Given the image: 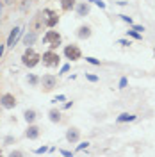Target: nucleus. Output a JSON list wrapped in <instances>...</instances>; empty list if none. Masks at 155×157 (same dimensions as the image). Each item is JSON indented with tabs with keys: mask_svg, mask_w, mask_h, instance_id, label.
Wrapping results in <instances>:
<instances>
[{
	"mask_svg": "<svg viewBox=\"0 0 155 157\" xmlns=\"http://www.w3.org/2000/svg\"><path fill=\"white\" fill-rule=\"evenodd\" d=\"M39 59H41V57H39V56H38V54H36V52H34L32 48H27V50H25V54L21 56V61H23V64H25V66H29V68L36 66V64L39 63Z\"/></svg>",
	"mask_w": 155,
	"mask_h": 157,
	"instance_id": "obj_1",
	"label": "nucleus"
},
{
	"mask_svg": "<svg viewBox=\"0 0 155 157\" xmlns=\"http://www.w3.org/2000/svg\"><path fill=\"white\" fill-rule=\"evenodd\" d=\"M43 41H45V43H48V45L52 47V48H55V47H57L59 43H61V36H59V34L55 32V30H48V32L45 34Z\"/></svg>",
	"mask_w": 155,
	"mask_h": 157,
	"instance_id": "obj_2",
	"label": "nucleus"
},
{
	"mask_svg": "<svg viewBox=\"0 0 155 157\" xmlns=\"http://www.w3.org/2000/svg\"><path fill=\"white\" fill-rule=\"evenodd\" d=\"M43 63H45L47 66H57L59 56L54 54V52H47V54H43Z\"/></svg>",
	"mask_w": 155,
	"mask_h": 157,
	"instance_id": "obj_3",
	"label": "nucleus"
},
{
	"mask_svg": "<svg viewBox=\"0 0 155 157\" xmlns=\"http://www.w3.org/2000/svg\"><path fill=\"white\" fill-rule=\"evenodd\" d=\"M64 54H66V57L71 59V61H77V59H80V50H78L75 45H70V47H66V48H64Z\"/></svg>",
	"mask_w": 155,
	"mask_h": 157,
	"instance_id": "obj_4",
	"label": "nucleus"
},
{
	"mask_svg": "<svg viewBox=\"0 0 155 157\" xmlns=\"http://www.w3.org/2000/svg\"><path fill=\"white\" fill-rule=\"evenodd\" d=\"M0 104H2V107H6V109H13L16 105V98L13 95H4L0 98Z\"/></svg>",
	"mask_w": 155,
	"mask_h": 157,
	"instance_id": "obj_5",
	"label": "nucleus"
},
{
	"mask_svg": "<svg viewBox=\"0 0 155 157\" xmlns=\"http://www.w3.org/2000/svg\"><path fill=\"white\" fill-rule=\"evenodd\" d=\"M20 36H21V27H14V29L11 30V36H9V39H7V47H14Z\"/></svg>",
	"mask_w": 155,
	"mask_h": 157,
	"instance_id": "obj_6",
	"label": "nucleus"
},
{
	"mask_svg": "<svg viewBox=\"0 0 155 157\" xmlns=\"http://www.w3.org/2000/svg\"><path fill=\"white\" fill-rule=\"evenodd\" d=\"M41 84H43V89L45 91H50V89L55 88V77L54 75H45L43 80H41Z\"/></svg>",
	"mask_w": 155,
	"mask_h": 157,
	"instance_id": "obj_7",
	"label": "nucleus"
},
{
	"mask_svg": "<svg viewBox=\"0 0 155 157\" xmlns=\"http://www.w3.org/2000/svg\"><path fill=\"white\" fill-rule=\"evenodd\" d=\"M45 13L48 14V18H47V21H45V23H47L48 27H54V25L59 21V16L55 14V13H52V11H45Z\"/></svg>",
	"mask_w": 155,
	"mask_h": 157,
	"instance_id": "obj_8",
	"label": "nucleus"
},
{
	"mask_svg": "<svg viewBox=\"0 0 155 157\" xmlns=\"http://www.w3.org/2000/svg\"><path fill=\"white\" fill-rule=\"evenodd\" d=\"M66 139L71 141V143H75V141L78 139V130L77 128H70L68 132H66Z\"/></svg>",
	"mask_w": 155,
	"mask_h": 157,
	"instance_id": "obj_9",
	"label": "nucleus"
},
{
	"mask_svg": "<svg viewBox=\"0 0 155 157\" xmlns=\"http://www.w3.org/2000/svg\"><path fill=\"white\" fill-rule=\"evenodd\" d=\"M77 36H78V38H80V39H86V38H89V36H91V29H89V27H86V25H84V27H80V29H78Z\"/></svg>",
	"mask_w": 155,
	"mask_h": 157,
	"instance_id": "obj_10",
	"label": "nucleus"
},
{
	"mask_svg": "<svg viewBox=\"0 0 155 157\" xmlns=\"http://www.w3.org/2000/svg\"><path fill=\"white\" fill-rule=\"evenodd\" d=\"M41 16H43V14H41V13H38V14H36V18L32 20V23H30V29L34 30V32L41 27Z\"/></svg>",
	"mask_w": 155,
	"mask_h": 157,
	"instance_id": "obj_11",
	"label": "nucleus"
},
{
	"mask_svg": "<svg viewBox=\"0 0 155 157\" xmlns=\"http://www.w3.org/2000/svg\"><path fill=\"white\" fill-rule=\"evenodd\" d=\"M132 120H136V116H134V114L123 113V114H119V116H118V123H123V121H132Z\"/></svg>",
	"mask_w": 155,
	"mask_h": 157,
	"instance_id": "obj_12",
	"label": "nucleus"
},
{
	"mask_svg": "<svg viewBox=\"0 0 155 157\" xmlns=\"http://www.w3.org/2000/svg\"><path fill=\"white\" fill-rule=\"evenodd\" d=\"M39 136V128L38 127H29L27 128V137L29 139H36Z\"/></svg>",
	"mask_w": 155,
	"mask_h": 157,
	"instance_id": "obj_13",
	"label": "nucleus"
},
{
	"mask_svg": "<svg viewBox=\"0 0 155 157\" xmlns=\"http://www.w3.org/2000/svg\"><path fill=\"white\" fill-rule=\"evenodd\" d=\"M73 6H75V0H61V7L64 11L73 9Z\"/></svg>",
	"mask_w": 155,
	"mask_h": 157,
	"instance_id": "obj_14",
	"label": "nucleus"
},
{
	"mask_svg": "<svg viewBox=\"0 0 155 157\" xmlns=\"http://www.w3.org/2000/svg\"><path fill=\"white\" fill-rule=\"evenodd\" d=\"M23 41H25V45H27V47H29V45H32V43L36 41V32L32 30L30 34H27V36H25V39H23Z\"/></svg>",
	"mask_w": 155,
	"mask_h": 157,
	"instance_id": "obj_15",
	"label": "nucleus"
},
{
	"mask_svg": "<svg viewBox=\"0 0 155 157\" xmlns=\"http://www.w3.org/2000/svg\"><path fill=\"white\" fill-rule=\"evenodd\" d=\"M50 120H52V121H55V123H57V121H61V113H59V111H50Z\"/></svg>",
	"mask_w": 155,
	"mask_h": 157,
	"instance_id": "obj_16",
	"label": "nucleus"
},
{
	"mask_svg": "<svg viewBox=\"0 0 155 157\" xmlns=\"http://www.w3.org/2000/svg\"><path fill=\"white\" fill-rule=\"evenodd\" d=\"M87 13H89V6H86V4L78 6V16H86Z\"/></svg>",
	"mask_w": 155,
	"mask_h": 157,
	"instance_id": "obj_17",
	"label": "nucleus"
},
{
	"mask_svg": "<svg viewBox=\"0 0 155 157\" xmlns=\"http://www.w3.org/2000/svg\"><path fill=\"white\" fill-rule=\"evenodd\" d=\"M25 120H27L29 123H32V121L36 120V113H34V111H25Z\"/></svg>",
	"mask_w": 155,
	"mask_h": 157,
	"instance_id": "obj_18",
	"label": "nucleus"
},
{
	"mask_svg": "<svg viewBox=\"0 0 155 157\" xmlns=\"http://www.w3.org/2000/svg\"><path fill=\"white\" fill-rule=\"evenodd\" d=\"M127 34H128V36H132V38H136V39L141 38V34H139V32H136V30H128Z\"/></svg>",
	"mask_w": 155,
	"mask_h": 157,
	"instance_id": "obj_19",
	"label": "nucleus"
},
{
	"mask_svg": "<svg viewBox=\"0 0 155 157\" xmlns=\"http://www.w3.org/2000/svg\"><path fill=\"white\" fill-rule=\"evenodd\" d=\"M29 6H30V0H23V4H21V11H27Z\"/></svg>",
	"mask_w": 155,
	"mask_h": 157,
	"instance_id": "obj_20",
	"label": "nucleus"
},
{
	"mask_svg": "<svg viewBox=\"0 0 155 157\" xmlns=\"http://www.w3.org/2000/svg\"><path fill=\"white\" fill-rule=\"evenodd\" d=\"M86 61H87V63H91V64H100L95 57H86Z\"/></svg>",
	"mask_w": 155,
	"mask_h": 157,
	"instance_id": "obj_21",
	"label": "nucleus"
},
{
	"mask_svg": "<svg viewBox=\"0 0 155 157\" xmlns=\"http://www.w3.org/2000/svg\"><path fill=\"white\" fill-rule=\"evenodd\" d=\"M119 16H121V20H123V21H128V23H132V18H130V16H125V14H119Z\"/></svg>",
	"mask_w": 155,
	"mask_h": 157,
	"instance_id": "obj_22",
	"label": "nucleus"
},
{
	"mask_svg": "<svg viewBox=\"0 0 155 157\" xmlns=\"http://www.w3.org/2000/svg\"><path fill=\"white\" fill-rule=\"evenodd\" d=\"M118 43H119V45H123V47H128V45H130V41H127V39H119Z\"/></svg>",
	"mask_w": 155,
	"mask_h": 157,
	"instance_id": "obj_23",
	"label": "nucleus"
},
{
	"mask_svg": "<svg viewBox=\"0 0 155 157\" xmlns=\"http://www.w3.org/2000/svg\"><path fill=\"white\" fill-rule=\"evenodd\" d=\"M87 145H89V143H86V141H84V143H80V145L77 147V150H84V148H86Z\"/></svg>",
	"mask_w": 155,
	"mask_h": 157,
	"instance_id": "obj_24",
	"label": "nucleus"
},
{
	"mask_svg": "<svg viewBox=\"0 0 155 157\" xmlns=\"http://www.w3.org/2000/svg\"><path fill=\"white\" fill-rule=\"evenodd\" d=\"M134 30H136V32H143L145 27H141V25H134Z\"/></svg>",
	"mask_w": 155,
	"mask_h": 157,
	"instance_id": "obj_25",
	"label": "nucleus"
},
{
	"mask_svg": "<svg viewBox=\"0 0 155 157\" xmlns=\"http://www.w3.org/2000/svg\"><path fill=\"white\" fill-rule=\"evenodd\" d=\"M29 82H30V84H36V82H38V78L34 77V75H30V77H29Z\"/></svg>",
	"mask_w": 155,
	"mask_h": 157,
	"instance_id": "obj_26",
	"label": "nucleus"
},
{
	"mask_svg": "<svg viewBox=\"0 0 155 157\" xmlns=\"http://www.w3.org/2000/svg\"><path fill=\"white\" fill-rule=\"evenodd\" d=\"M127 86V78H121V80H119V88H125Z\"/></svg>",
	"mask_w": 155,
	"mask_h": 157,
	"instance_id": "obj_27",
	"label": "nucleus"
},
{
	"mask_svg": "<svg viewBox=\"0 0 155 157\" xmlns=\"http://www.w3.org/2000/svg\"><path fill=\"white\" fill-rule=\"evenodd\" d=\"M45 152H47V148H45V147H41V148L36 150V154H45Z\"/></svg>",
	"mask_w": 155,
	"mask_h": 157,
	"instance_id": "obj_28",
	"label": "nucleus"
},
{
	"mask_svg": "<svg viewBox=\"0 0 155 157\" xmlns=\"http://www.w3.org/2000/svg\"><path fill=\"white\" fill-rule=\"evenodd\" d=\"M87 78H89L91 82H96V80H98V77H95V75H87Z\"/></svg>",
	"mask_w": 155,
	"mask_h": 157,
	"instance_id": "obj_29",
	"label": "nucleus"
},
{
	"mask_svg": "<svg viewBox=\"0 0 155 157\" xmlns=\"http://www.w3.org/2000/svg\"><path fill=\"white\" fill-rule=\"evenodd\" d=\"M61 154H62V155H66V157H70V155H71V152H68V150H62Z\"/></svg>",
	"mask_w": 155,
	"mask_h": 157,
	"instance_id": "obj_30",
	"label": "nucleus"
},
{
	"mask_svg": "<svg viewBox=\"0 0 155 157\" xmlns=\"http://www.w3.org/2000/svg\"><path fill=\"white\" fill-rule=\"evenodd\" d=\"M14 155L20 157V155H21V152H11V157H14Z\"/></svg>",
	"mask_w": 155,
	"mask_h": 157,
	"instance_id": "obj_31",
	"label": "nucleus"
},
{
	"mask_svg": "<svg viewBox=\"0 0 155 157\" xmlns=\"http://www.w3.org/2000/svg\"><path fill=\"white\" fill-rule=\"evenodd\" d=\"M2 54H4V45H0V57H2Z\"/></svg>",
	"mask_w": 155,
	"mask_h": 157,
	"instance_id": "obj_32",
	"label": "nucleus"
},
{
	"mask_svg": "<svg viewBox=\"0 0 155 157\" xmlns=\"http://www.w3.org/2000/svg\"><path fill=\"white\" fill-rule=\"evenodd\" d=\"M6 4H7V6H11V4H14V0H6Z\"/></svg>",
	"mask_w": 155,
	"mask_h": 157,
	"instance_id": "obj_33",
	"label": "nucleus"
},
{
	"mask_svg": "<svg viewBox=\"0 0 155 157\" xmlns=\"http://www.w3.org/2000/svg\"><path fill=\"white\" fill-rule=\"evenodd\" d=\"M0 16H2V4H0Z\"/></svg>",
	"mask_w": 155,
	"mask_h": 157,
	"instance_id": "obj_34",
	"label": "nucleus"
},
{
	"mask_svg": "<svg viewBox=\"0 0 155 157\" xmlns=\"http://www.w3.org/2000/svg\"><path fill=\"white\" fill-rule=\"evenodd\" d=\"M89 2H95V0H89Z\"/></svg>",
	"mask_w": 155,
	"mask_h": 157,
	"instance_id": "obj_35",
	"label": "nucleus"
},
{
	"mask_svg": "<svg viewBox=\"0 0 155 157\" xmlns=\"http://www.w3.org/2000/svg\"><path fill=\"white\" fill-rule=\"evenodd\" d=\"M0 154H2V152H0Z\"/></svg>",
	"mask_w": 155,
	"mask_h": 157,
	"instance_id": "obj_36",
	"label": "nucleus"
}]
</instances>
